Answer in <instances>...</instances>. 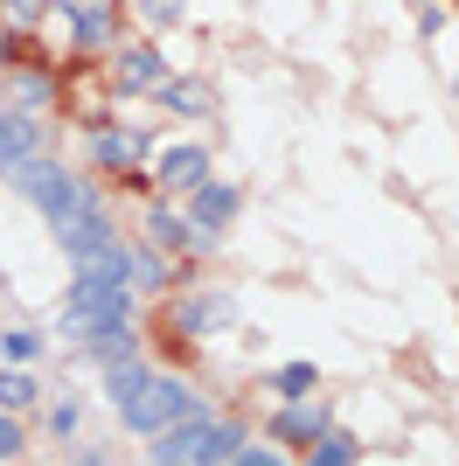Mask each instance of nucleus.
Segmentation results:
<instances>
[{"label":"nucleus","mask_w":459,"mask_h":466,"mask_svg":"<svg viewBox=\"0 0 459 466\" xmlns=\"http://www.w3.org/2000/svg\"><path fill=\"white\" fill-rule=\"evenodd\" d=\"M0 175H7V188H15V195H28V202H36V209L49 216V223H56V216H70V209H84V202H97V188H91V181H84V175H70V167H63V160H49V154L7 160Z\"/></svg>","instance_id":"obj_1"},{"label":"nucleus","mask_w":459,"mask_h":466,"mask_svg":"<svg viewBox=\"0 0 459 466\" xmlns=\"http://www.w3.org/2000/svg\"><path fill=\"white\" fill-rule=\"evenodd\" d=\"M237 446H244V431H237V425H216V418L189 410V418H174L168 431H153V439H147V460H160V466H174V460L223 466V460H237Z\"/></svg>","instance_id":"obj_2"},{"label":"nucleus","mask_w":459,"mask_h":466,"mask_svg":"<svg viewBox=\"0 0 459 466\" xmlns=\"http://www.w3.org/2000/svg\"><path fill=\"white\" fill-rule=\"evenodd\" d=\"M112 410H118V425H126V431L153 439V431H168L174 418H189V410H195V397H189V383H181V376L147 370L133 390H126V397H112Z\"/></svg>","instance_id":"obj_3"},{"label":"nucleus","mask_w":459,"mask_h":466,"mask_svg":"<svg viewBox=\"0 0 459 466\" xmlns=\"http://www.w3.org/2000/svg\"><path fill=\"white\" fill-rule=\"evenodd\" d=\"M147 237L160 251H216V230H202L189 209H174V202H153L147 209Z\"/></svg>","instance_id":"obj_4"},{"label":"nucleus","mask_w":459,"mask_h":466,"mask_svg":"<svg viewBox=\"0 0 459 466\" xmlns=\"http://www.w3.org/2000/svg\"><path fill=\"white\" fill-rule=\"evenodd\" d=\"M56 244L63 251H97V244H118V223H112V209H105V195L97 202H84V209H70V216H56Z\"/></svg>","instance_id":"obj_5"},{"label":"nucleus","mask_w":459,"mask_h":466,"mask_svg":"<svg viewBox=\"0 0 459 466\" xmlns=\"http://www.w3.org/2000/svg\"><path fill=\"white\" fill-rule=\"evenodd\" d=\"M147 167H153V181H160L168 195H189V188L209 181V154H202V147H160Z\"/></svg>","instance_id":"obj_6"},{"label":"nucleus","mask_w":459,"mask_h":466,"mask_svg":"<svg viewBox=\"0 0 459 466\" xmlns=\"http://www.w3.org/2000/svg\"><path fill=\"white\" fill-rule=\"evenodd\" d=\"M147 139L139 133H126V126H97L91 133V160L105 167V175H133V167H147Z\"/></svg>","instance_id":"obj_7"},{"label":"nucleus","mask_w":459,"mask_h":466,"mask_svg":"<svg viewBox=\"0 0 459 466\" xmlns=\"http://www.w3.org/2000/svg\"><path fill=\"white\" fill-rule=\"evenodd\" d=\"M181 202H189V216L202 223V230H216V237H223L230 223H237V209H244V195L230 188V181H216V175L202 181V188H189Z\"/></svg>","instance_id":"obj_8"},{"label":"nucleus","mask_w":459,"mask_h":466,"mask_svg":"<svg viewBox=\"0 0 459 466\" xmlns=\"http://www.w3.org/2000/svg\"><path fill=\"white\" fill-rule=\"evenodd\" d=\"M237 320V307H230V292H181L174 299V328L181 334H216Z\"/></svg>","instance_id":"obj_9"},{"label":"nucleus","mask_w":459,"mask_h":466,"mask_svg":"<svg viewBox=\"0 0 459 466\" xmlns=\"http://www.w3.org/2000/svg\"><path fill=\"white\" fill-rule=\"evenodd\" d=\"M327 431V410L321 404H306V397H279V418H271V439L279 446H313Z\"/></svg>","instance_id":"obj_10"},{"label":"nucleus","mask_w":459,"mask_h":466,"mask_svg":"<svg viewBox=\"0 0 459 466\" xmlns=\"http://www.w3.org/2000/svg\"><path fill=\"white\" fill-rule=\"evenodd\" d=\"M168 77V56L160 49H112V84L118 91H153Z\"/></svg>","instance_id":"obj_11"},{"label":"nucleus","mask_w":459,"mask_h":466,"mask_svg":"<svg viewBox=\"0 0 459 466\" xmlns=\"http://www.w3.org/2000/svg\"><path fill=\"white\" fill-rule=\"evenodd\" d=\"M153 105H168L174 118H209L216 112V97L202 91L195 77H160V84H153Z\"/></svg>","instance_id":"obj_12"},{"label":"nucleus","mask_w":459,"mask_h":466,"mask_svg":"<svg viewBox=\"0 0 459 466\" xmlns=\"http://www.w3.org/2000/svg\"><path fill=\"white\" fill-rule=\"evenodd\" d=\"M28 154H42V126H36V112H0V167L7 160H28Z\"/></svg>","instance_id":"obj_13"},{"label":"nucleus","mask_w":459,"mask_h":466,"mask_svg":"<svg viewBox=\"0 0 459 466\" xmlns=\"http://www.w3.org/2000/svg\"><path fill=\"white\" fill-rule=\"evenodd\" d=\"M56 77L49 70H7V105L15 112H42V105H56Z\"/></svg>","instance_id":"obj_14"},{"label":"nucleus","mask_w":459,"mask_h":466,"mask_svg":"<svg viewBox=\"0 0 459 466\" xmlns=\"http://www.w3.org/2000/svg\"><path fill=\"white\" fill-rule=\"evenodd\" d=\"M42 397V383L28 376V362H0V410H28Z\"/></svg>","instance_id":"obj_15"},{"label":"nucleus","mask_w":459,"mask_h":466,"mask_svg":"<svg viewBox=\"0 0 459 466\" xmlns=\"http://www.w3.org/2000/svg\"><path fill=\"white\" fill-rule=\"evenodd\" d=\"M49 21V0H0V28L21 35V28H42Z\"/></svg>","instance_id":"obj_16"},{"label":"nucleus","mask_w":459,"mask_h":466,"mask_svg":"<svg viewBox=\"0 0 459 466\" xmlns=\"http://www.w3.org/2000/svg\"><path fill=\"white\" fill-rule=\"evenodd\" d=\"M321 383V370H313V362H286V370H271V397H306V390Z\"/></svg>","instance_id":"obj_17"},{"label":"nucleus","mask_w":459,"mask_h":466,"mask_svg":"<svg viewBox=\"0 0 459 466\" xmlns=\"http://www.w3.org/2000/svg\"><path fill=\"white\" fill-rule=\"evenodd\" d=\"M306 460H313V466H348V460H362V446H355V439H334V431H321Z\"/></svg>","instance_id":"obj_18"},{"label":"nucleus","mask_w":459,"mask_h":466,"mask_svg":"<svg viewBox=\"0 0 459 466\" xmlns=\"http://www.w3.org/2000/svg\"><path fill=\"white\" fill-rule=\"evenodd\" d=\"M168 251H133V286H147V292H160L168 286Z\"/></svg>","instance_id":"obj_19"},{"label":"nucleus","mask_w":459,"mask_h":466,"mask_svg":"<svg viewBox=\"0 0 459 466\" xmlns=\"http://www.w3.org/2000/svg\"><path fill=\"white\" fill-rule=\"evenodd\" d=\"M36 349L42 341L28 328H0V362H36Z\"/></svg>","instance_id":"obj_20"},{"label":"nucleus","mask_w":459,"mask_h":466,"mask_svg":"<svg viewBox=\"0 0 459 466\" xmlns=\"http://www.w3.org/2000/svg\"><path fill=\"white\" fill-rule=\"evenodd\" d=\"M139 7V21H147V28H174V21L189 15V0H133Z\"/></svg>","instance_id":"obj_21"},{"label":"nucleus","mask_w":459,"mask_h":466,"mask_svg":"<svg viewBox=\"0 0 459 466\" xmlns=\"http://www.w3.org/2000/svg\"><path fill=\"white\" fill-rule=\"evenodd\" d=\"M76 397H63V404H49V439H76Z\"/></svg>","instance_id":"obj_22"},{"label":"nucleus","mask_w":459,"mask_h":466,"mask_svg":"<svg viewBox=\"0 0 459 466\" xmlns=\"http://www.w3.org/2000/svg\"><path fill=\"white\" fill-rule=\"evenodd\" d=\"M21 452H28V439H21L15 410H0V460H21Z\"/></svg>","instance_id":"obj_23"},{"label":"nucleus","mask_w":459,"mask_h":466,"mask_svg":"<svg viewBox=\"0 0 459 466\" xmlns=\"http://www.w3.org/2000/svg\"><path fill=\"white\" fill-rule=\"evenodd\" d=\"M271 460H286V446H237L230 466H271Z\"/></svg>","instance_id":"obj_24"},{"label":"nucleus","mask_w":459,"mask_h":466,"mask_svg":"<svg viewBox=\"0 0 459 466\" xmlns=\"http://www.w3.org/2000/svg\"><path fill=\"white\" fill-rule=\"evenodd\" d=\"M418 28H424V35H439V28H445V7H439V0H424V7H418Z\"/></svg>","instance_id":"obj_25"},{"label":"nucleus","mask_w":459,"mask_h":466,"mask_svg":"<svg viewBox=\"0 0 459 466\" xmlns=\"http://www.w3.org/2000/svg\"><path fill=\"white\" fill-rule=\"evenodd\" d=\"M105 7H118V0H105Z\"/></svg>","instance_id":"obj_26"}]
</instances>
